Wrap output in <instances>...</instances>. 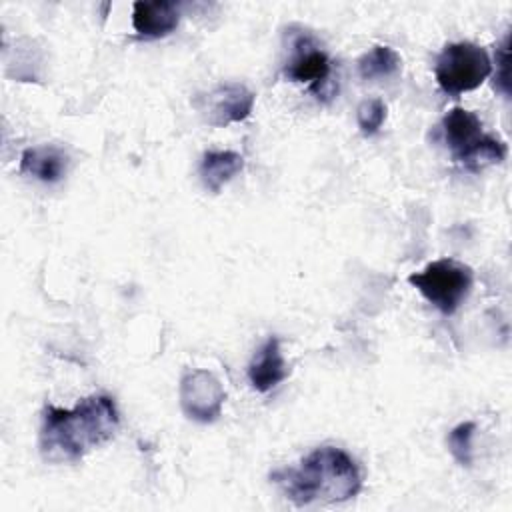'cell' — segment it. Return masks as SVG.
Instances as JSON below:
<instances>
[{
	"label": "cell",
	"instance_id": "6da1fadb",
	"mask_svg": "<svg viewBox=\"0 0 512 512\" xmlns=\"http://www.w3.org/2000/svg\"><path fill=\"white\" fill-rule=\"evenodd\" d=\"M120 426L116 404L106 394L82 398L74 408L46 404L38 448L46 462H78L92 448L108 442Z\"/></svg>",
	"mask_w": 512,
	"mask_h": 512
},
{
	"label": "cell",
	"instance_id": "7a4b0ae2",
	"mask_svg": "<svg viewBox=\"0 0 512 512\" xmlns=\"http://www.w3.org/2000/svg\"><path fill=\"white\" fill-rule=\"evenodd\" d=\"M270 480L296 506L346 502L362 490L356 460L336 446L314 448L298 466L274 470Z\"/></svg>",
	"mask_w": 512,
	"mask_h": 512
},
{
	"label": "cell",
	"instance_id": "3957f363",
	"mask_svg": "<svg viewBox=\"0 0 512 512\" xmlns=\"http://www.w3.org/2000/svg\"><path fill=\"white\" fill-rule=\"evenodd\" d=\"M408 282L444 316H452L468 298L474 272L468 264L454 258H440L424 266V270L408 276Z\"/></svg>",
	"mask_w": 512,
	"mask_h": 512
},
{
	"label": "cell",
	"instance_id": "277c9868",
	"mask_svg": "<svg viewBox=\"0 0 512 512\" xmlns=\"http://www.w3.org/2000/svg\"><path fill=\"white\" fill-rule=\"evenodd\" d=\"M490 74L492 62L488 52L472 42L446 44L434 64L436 82L450 96L476 90Z\"/></svg>",
	"mask_w": 512,
	"mask_h": 512
},
{
	"label": "cell",
	"instance_id": "5b68a950",
	"mask_svg": "<svg viewBox=\"0 0 512 512\" xmlns=\"http://www.w3.org/2000/svg\"><path fill=\"white\" fill-rule=\"evenodd\" d=\"M178 398L182 412L200 424L214 422L224 406L226 392L220 380L208 370H188L180 378Z\"/></svg>",
	"mask_w": 512,
	"mask_h": 512
},
{
	"label": "cell",
	"instance_id": "8992f818",
	"mask_svg": "<svg viewBox=\"0 0 512 512\" xmlns=\"http://www.w3.org/2000/svg\"><path fill=\"white\" fill-rule=\"evenodd\" d=\"M290 46L292 54L284 66V76L292 82H306L310 92L322 100L330 98L326 92L332 74V62L328 54L314 42L308 32H298Z\"/></svg>",
	"mask_w": 512,
	"mask_h": 512
},
{
	"label": "cell",
	"instance_id": "52a82bcc",
	"mask_svg": "<svg viewBox=\"0 0 512 512\" xmlns=\"http://www.w3.org/2000/svg\"><path fill=\"white\" fill-rule=\"evenodd\" d=\"M254 108V92L248 90L244 84H220L216 86L208 98L206 106V120L212 126H228L234 122H242L250 116Z\"/></svg>",
	"mask_w": 512,
	"mask_h": 512
},
{
	"label": "cell",
	"instance_id": "ba28073f",
	"mask_svg": "<svg viewBox=\"0 0 512 512\" xmlns=\"http://www.w3.org/2000/svg\"><path fill=\"white\" fill-rule=\"evenodd\" d=\"M180 22V6L168 0L132 4V26L142 38H164L176 30Z\"/></svg>",
	"mask_w": 512,
	"mask_h": 512
},
{
	"label": "cell",
	"instance_id": "9c48e42d",
	"mask_svg": "<svg viewBox=\"0 0 512 512\" xmlns=\"http://www.w3.org/2000/svg\"><path fill=\"white\" fill-rule=\"evenodd\" d=\"M442 136L454 160L458 162L468 150H472L484 138L482 122L474 112L456 106L448 110L446 116L442 118Z\"/></svg>",
	"mask_w": 512,
	"mask_h": 512
},
{
	"label": "cell",
	"instance_id": "30bf717a",
	"mask_svg": "<svg viewBox=\"0 0 512 512\" xmlns=\"http://www.w3.org/2000/svg\"><path fill=\"white\" fill-rule=\"evenodd\" d=\"M288 372L290 370L286 368L280 352V340L276 336H270L250 362L248 380L256 392L264 394L276 388L284 378H288Z\"/></svg>",
	"mask_w": 512,
	"mask_h": 512
},
{
	"label": "cell",
	"instance_id": "8fae6325",
	"mask_svg": "<svg viewBox=\"0 0 512 512\" xmlns=\"http://www.w3.org/2000/svg\"><path fill=\"white\" fill-rule=\"evenodd\" d=\"M68 158L56 146H34L26 148L20 156V172L40 182L54 184L66 174Z\"/></svg>",
	"mask_w": 512,
	"mask_h": 512
},
{
	"label": "cell",
	"instance_id": "7c38bea8",
	"mask_svg": "<svg viewBox=\"0 0 512 512\" xmlns=\"http://www.w3.org/2000/svg\"><path fill=\"white\" fill-rule=\"evenodd\" d=\"M244 168V158L232 150H208L200 160V178L210 192H220Z\"/></svg>",
	"mask_w": 512,
	"mask_h": 512
},
{
	"label": "cell",
	"instance_id": "4fadbf2b",
	"mask_svg": "<svg viewBox=\"0 0 512 512\" xmlns=\"http://www.w3.org/2000/svg\"><path fill=\"white\" fill-rule=\"evenodd\" d=\"M402 70L400 54L386 44L372 46L358 58V76L362 80H384Z\"/></svg>",
	"mask_w": 512,
	"mask_h": 512
},
{
	"label": "cell",
	"instance_id": "5bb4252c",
	"mask_svg": "<svg viewBox=\"0 0 512 512\" xmlns=\"http://www.w3.org/2000/svg\"><path fill=\"white\" fill-rule=\"evenodd\" d=\"M504 158H506V144L500 138L484 134V138L472 150H468L458 160V164H462L468 170H482L486 166L502 162Z\"/></svg>",
	"mask_w": 512,
	"mask_h": 512
},
{
	"label": "cell",
	"instance_id": "9a60e30c",
	"mask_svg": "<svg viewBox=\"0 0 512 512\" xmlns=\"http://www.w3.org/2000/svg\"><path fill=\"white\" fill-rule=\"evenodd\" d=\"M476 432L474 422H460L448 432V448L452 458L460 466H470L472 464V438Z\"/></svg>",
	"mask_w": 512,
	"mask_h": 512
},
{
	"label": "cell",
	"instance_id": "2e32d148",
	"mask_svg": "<svg viewBox=\"0 0 512 512\" xmlns=\"http://www.w3.org/2000/svg\"><path fill=\"white\" fill-rule=\"evenodd\" d=\"M386 114H388V108L382 100L368 98V100H362L356 108V124L364 136H374L382 128Z\"/></svg>",
	"mask_w": 512,
	"mask_h": 512
},
{
	"label": "cell",
	"instance_id": "e0dca14e",
	"mask_svg": "<svg viewBox=\"0 0 512 512\" xmlns=\"http://www.w3.org/2000/svg\"><path fill=\"white\" fill-rule=\"evenodd\" d=\"M494 60H496V74H494V88L510 98V34L506 32L502 42L498 44L496 48V54H494Z\"/></svg>",
	"mask_w": 512,
	"mask_h": 512
}]
</instances>
